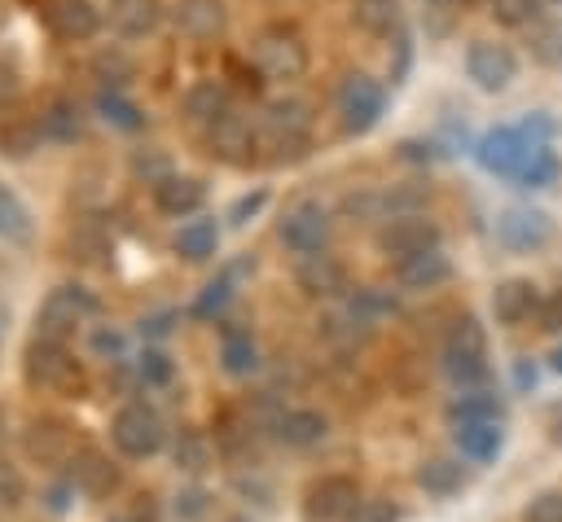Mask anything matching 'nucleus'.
I'll return each mask as SVG.
<instances>
[{
  "mask_svg": "<svg viewBox=\"0 0 562 522\" xmlns=\"http://www.w3.org/2000/svg\"><path fill=\"white\" fill-rule=\"evenodd\" d=\"M540 145H549V118H536V123L527 118V123H505V127L483 132L479 145H474V158L487 175L518 180Z\"/></svg>",
  "mask_w": 562,
  "mask_h": 522,
  "instance_id": "f257e3e1",
  "label": "nucleus"
},
{
  "mask_svg": "<svg viewBox=\"0 0 562 522\" xmlns=\"http://www.w3.org/2000/svg\"><path fill=\"white\" fill-rule=\"evenodd\" d=\"M259 140L272 145V162H299L312 145V105L303 97H277L259 114Z\"/></svg>",
  "mask_w": 562,
  "mask_h": 522,
  "instance_id": "f03ea898",
  "label": "nucleus"
},
{
  "mask_svg": "<svg viewBox=\"0 0 562 522\" xmlns=\"http://www.w3.org/2000/svg\"><path fill=\"white\" fill-rule=\"evenodd\" d=\"M439 360H443V373L461 390H474L487 377V333H483V325L474 316H457L443 333Z\"/></svg>",
  "mask_w": 562,
  "mask_h": 522,
  "instance_id": "7ed1b4c3",
  "label": "nucleus"
},
{
  "mask_svg": "<svg viewBox=\"0 0 562 522\" xmlns=\"http://www.w3.org/2000/svg\"><path fill=\"white\" fill-rule=\"evenodd\" d=\"M22 373L35 390H48V395H83L88 390V373L83 364L70 355V347H57V342H26V360H22Z\"/></svg>",
  "mask_w": 562,
  "mask_h": 522,
  "instance_id": "20e7f679",
  "label": "nucleus"
},
{
  "mask_svg": "<svg viewBox=\"0 0 562 522\" xmlns=\"http://www.w3.org/2000/svg\"><path fill=\"white\" fill-rule=\"evenodd\" d=\"M88 316H97V298L83 290V285H57L48 298H44V307L35 311V342H57V347H66L70 338H75V329L88 320Z\"/></svg>",
  "mask_w": 562,
  "mask_h": 522,
  "instance_id": "39448f33",
  "label": "nucleus"
},
{
  "mask_svg": "<svg viewBox=\"0 0 562 522\" xmlns=\"http://www.w3.org/2000/svg\"><path fill=\"white\" fill-rule=\"evenodd\" d=\"M250 53H255V70L263 79H277V83H290V79H299L307 70V39L294 26H285V22L263 26L255 35Z\"/></svg>",
  "mask_w": 562,
  "mask_h": 522,
  "instance_id": "423d86ee",
  "label": "nucleus"
},
{
  "mask_svg": "<svg viewBox=\"0 0 562 522\" xmlns=\"http://www.w3.org/2000/svg\"><path fill=\"white\" fill-rule=\"evenodd\" d=\"M110 439H114V447H119L123 456L145 461V456H154V452L162 447L167 430H162V417H158L149 404H123V408L114 412V421H110Z\"/></svg>",
  "mask_w": 562,
  "mask_h": 522,
  "instance_id": "0eeeda50",
  "label": "nucleus"
},
{
  "mask_svg": "<svg viewBox=\"0 0 562 522\" xmlns=\"http://www.w3.org/2000/svg\"><path fill=\"white\" fill-rule=\"evenodd\" d=\"M382 110H386V92H382V83L369 79L364 70H351V75L342 79V88H338L342 132H347V136H364V132H373L378 118H382Z\"/></svg>",
  "mask_w": 562,
  "mask_h": 522,
  "instance_id": "6e6552de",
  "label": "nucleus"
},
{
  "mask_svg": "<svg viewBox=\"0 0 562 522\" xmlns=\"http://www.w3.org/2000/svg\"><path fill=\"white\" fill-rule=\"evenodd\" d=\"M329 232H334V219H329V211H325L321 202H312V197L294 202V206L281 215V224H277V237H281L285 250H294V254H321V250L329 246Z\"/></svg>",
  "mask_w": 562,
  "mask_h": 522,
  "instance_id": "1a4fd4ad",
  "label": "nucleus"
},
{
  "mask_svg": "<svg viewBox=\"0 0 562 522\" xmlns=\"http://www.w3.org/2000/svg\"><path fill=\"white\" fill-rule=\"evenodd\" d=\"M378 250L386 254V259H413V254H426V250H435L439 246V224L430 219V215H422V211H413V215H391L386 224H378Z\"/></svg>",
  "mask_w": 562,
  "mask_h": 522,
  "instance_id": "9d476101",
  "label": "nucleus"
},
{
  "mask_svg": "<svg viewBox=\"0 0 562 522\" xmlns=\"http://www.w3.org/2000/svg\"><path fill=\"white\" fill-rule=\"evenodd\" d=\"M360 504V487L351 474H321L303 491V518L307 522H347Z\"/></svg>",
  "mask_w": 562,
  "mask_h": 522,
  "instance_id": "9b49d317",
  "label": "nucleus"
},
{
  "mask_svg": "<svg viewBox=\"0 0 562 522\" xmlns=\"http://www.w3.org/2000/svg\"><path fill=\"white\" fill-rule=\"evenodd\" d=\"M22 452L31 465H70L79 452H75V425L61 421V417H31L26 430H22Z\"/></svg>",
  "mask_w": 562,
  "mask_h": 522,
  "instance_id": "f8f14e48",
  "label": "nucleus"
},
{
  "mask_svg": "<svg viewBox=\"0 0 562 522\" xmlns=\"http://www.w3.org/2000/svg\"><path fill=\"white\" fill-rule=\"evenodd\" d=\"M465 75L474 79V88H483V92H501V88L514 83V75H518V57H514V48L501 44V39H474V44L465 48Z\"/></svg>",
  "mask_w": 562,
  "mask_h": 522,
  "instance_id": "ddd939ff",
  "label": "nucleus"
},
{
  "mask_svg": "<svg viewBox=\"0 0 562 522\" xmlns=\"http://www.w3.org/2000/svg\"><path fill=\"white\" fill-rule=\"evenodd\" d=\"M202 140H206V154L211 158H220V162H246L250 158V149L259 145V132L241 118V114H224V118H215L206 132H202Z\"/></svg>",
  "mask_w": 562,
  "mask_h": 522,
  "instance_id": "4468645a",
  "label": "nucleus"
},
{
  "mask_svg": "<svg viewBox=\"0 0 562 522\" xmlns=\"http://www.w3.org/2000/svg\"><path fill=\"white\" fill-rule=\"evenodd\" d=\"M171 22L184 39L193 44H206V39H220L224 26H228V4L224 0H176L171 9Z\"/></svg>",
  "mask_w": 562,
  "mask_h": 522,
  "instance_id": "2eb2a0df",
  "label": "nucleus"
},
{
  "mask_svg": "<svg viewBox=\"0 0 562 522\" xmlns=\"http://www.w3.org/2000/svg\"><path fill=\"white\" fill-rule=\"evenodd\" d=\"M44 18H48V31L70 44H83L101 31V9L92 0H48Z\"/></svg>",
  "mask_w": 562,
  "mask_h": 522,
  "instance_id": "dca6fc26",
  "label": "nucleus"
},
{
  "mask_svg": "<svg viewBox=\"0 0 562 522\" xmlns=\"http://www.w3.org/2000/svg\"><path fill=\"white\" fill-rule=\"evenodd\" d=\"M540 303H544V294L527 276H509V281H501L492 290V316H496V325H522V320L540 316Z\"/></svg>",
  "mask_w": 562,
  "mask_h": 522,
  "instance_id": "f3484780",
  "label": "nucleus"
},
{
  "mask_svg": "<svg viewBox=\"0 0 562 522\" xmlns=\"http://www.w3.org/2000/svg\"><path fill=\"white\" fill-rule=\"evenodd\" d=\"M294 281L307 298H338L347 294V268L334 259V254H303L299 268H294Z\"/></svg>",
  "mask_w": 562,
  "mask_h": 522,
  "instance_id": "a211bd4d",
  "label": "nucleus"
},
{
  "mask_svg": "<svg viewBox=\"0 0 562 522\" xmlns=\"http://www.w3.org/2000/svg\"><path fill=\"white\" fill-rule=\"evenodd\" d=\"M553 232L549 215L544 211H531V206H509L501 219H496V237L509 246V250H536L544 246Z\"/></svg>",
  "mask_w": 562,
  "mask_h": 522,
  "instance_id": "6ab92c4d",
  "label": "nucleus"
},
{
  "mask_svg": "<svg viewBox=\"0 0 562 522\" xmlns=\"http://www.w3.org/2000/svg\"><path fill=\"white\" fill-rule=\"evenodd\" d=\"M70 487L83 491V496H92V500H105V496L119 487V465H114L105 452L83 447V452L70 461Z\"/></svg>",
  "mask_w": 562,
  "mask_h": 522,
  "instance_id": "aec40b11",
  "label": "nucleus"
},
{
  "mask_svg": "<svg viewBox=\"0 0 562 522\" xmlns=\"http://www.w3.org/2000/svg\"><path fill=\"white\" fill-rule=\"evenodd\" d=\"M448 276H452V259H448L439 246L426 250V254H413V259H400V263H395V281H400V290H408V294L439 290Z\"/></svg>",
  "mask_w": 562,
  "mask_h": 522,
  "instance_id": "412c9836",
  "label": "nucleus"
},
{
  "mask_svg": "<svg viewBox=\"0 0 562 522\" xmlns=\"http://www.w3.org/2000/svg\"><path fill=\"white\" fill-rule=\"evenodd\" d=\"M206 202V184L198 175H167L162 184H154V206L171 219H184V215H198Z\"/></svg>",
  "mask_w": 562,
  "mask_h": 522,
  "instance_id": "4be33fe9",
  "label": "nucleus"
},
{
  "mask_svg": "<svg viewBox=\"0 0 562 522\" xmlns=\"http://www.w3.org/2000/svg\"><path fill=\"white\" fill-rule=\"evenodd\" d=\"M452 443H457V452H461L465 461L487 465V461L501 456L505 430H501V421H465V425H452Z\"/></svg>",
  "mask_w": 562,
  "mask_h": 522,
  "instance_id": "5701e85b",
  "label": "nucleus"
},
{
  "mask_svg": "<svg viewBox=\"0 0 562 522\" xmlns=\"http://www.w3.org/2000/svg\"><path fill=\"white\" fill-rule=\"evenodd\" d=\"M162 22V0H110V26L123 39H145Z\"/></svg>",
  "mask_w": 562,
  "mask_h": 522,
  "instance_id": "b1692460",
  "label": "nucleus"
},
{
  "mask_svg": "<svg viewBox=\"0 0 562 522\" xmlns=\"http://www.w3.org/2000/svg\"><path fill=\"white\" fill-rule=\"evenodd\" d=\"M180 110H184V118H189V123L211 127L215 118H224V114H228V88H224L220 79H198V83H189V92H184Z\"/></svg>",
  "mask_w": 562,
  "mask_h": 522,
  "instance_id": "393cba45",
  "label": "nucleus"
},
{
  "mask_svg": "<svg viewBox=\"0 0 562 522\" xmlns=\"http://www.w3.org/2000/svg\"><path fill=\"white\" fill-rule=\"evenodd\" d=\"M220 246V224L211 215H198L189 224H180V232L171 237V250L184 259V263H206Z\"/></svg>",
  "mask_w": 562,
  "mask_h": 522,
  "instance_id": "a878e982",
  "label": "nucleus"
},
{
  "mask_svg": "<svg viewBox=\"0 0 562 522\" xmlns=\"http://www.w3.org/2000/svg\"><path fill=\"white\" fill-rule=\"evenodd\" d=\"M325 434H329V421L316 408H285V417L277 425V439L285 447H316Z\"/></svg>",
  "mask_w": 562,
  "mask_h": 522,
  "instance_id": "bb28decb",
  "label": "nucleus"
},
{
  "mask_svg": "<svg viewBox=\"0 0 562 522\" xmlns=\"http://www.w3.org/2000/svg\"><path fill=\"white\" fill-rule=\"evenodd\" d=\"M105 250H110L105 224L92 219V215H79V219L70 224V232H66V254H70L75 263H97Z\"/></svg>",
  "mask_w": 562,
  "mask_h": 522,
  "instance_id": "cd10ccee",
  "label": "nucleus"
},
{
  "mask_svg": "<svg viewBox=\"0 0 562 522\" xmlns=\"http://www.w3.org/2000/svg\"><path fill=\"white\" fill-rule=\"evenodd\" d=\"M220 364H224V373H233V377H250V373L259 368V347H255L250 329L228 325V329L220 333Z\"/></svg>",
  "mask_w": 562,
  "mask_h": 522,
  "instance_id": "c85d7f7f",
  "label": "nucleus"
},
{
  "mask_svg": "<svg viewBox=\"0 0 562 522\" xmlns=\"http://www.w3.org/2000/svg\"><path fill=\"white\" fill-rule=\"evenodd\" d=\"M40 127H44V136H53V140H61V145L79 140V136H83V110H79V101H70V97L48 101L44 114H40Z\"/></svg>",
  "mask_w": 562,
  "mask_h": 522,
  "instance_id": "c756f323",
  "label": "nucleus"
},
{
  "mask_svg": "<svg viewBox=\"0 0 562 522\" xmlns=\"http://www.w3.org/2000/svg\"><path fill=\"white\" fill-rule=\"evenodd\" d=\"M417 487L426 491V496H452V491H461V483H465V474H461V461H452V456H430V461H422L417 465Z\"/></svg>",
  "mask_w": 562,
  "mask_h": 522,
  "instance_id": "7c9ffc66",
  "label": "nucleus"
},
{
  "mask_svg": "<svg viewBox=\"0 0 562 522\" xmlns=\"http://www.w3.org/2000/svg\"><path fill=\"white\" fill-rule=\"evenodd\" d=\"M351 22L364 35H391V31H400L404 9H400V0H351Z\"/></svg>",
  "mask_w": 562,
  "mask_h": 522,
  "instance_id": "2f4dec72",
  "label": "nucleus"
},
{
  "mask_svg": "<svg viewBox=\"0 0 562 522\" xmlns=\"http://www.w3.org/2000/svg\"><path fill=\"white\" fill-rule=\"evenodd\" d=\"M88 66H92V75H97L105 88H123V83L136 75V57H132L123 44H101Z\"/></svg>",
  "mask_w": 562,
  "mask_h": 522,
  "instance_id": "473e14b6",
  "label": "nucleus"
},
{
  "mask_svg": "<svg viewBox=\"0 0 562 522\" xmlns=\"http://www.w3.org/2000/svg\"><path fill=\"white\" fill-rule=\"evenodd\" d=\"M97 114H101L110 127H119V132H140V127H145V110H140L132 97H123L119 88H101V92H97Z\"/></svg>",
  "mask_w": 562,
  "mask_h": 522,
  "instance_id": "72a5a7b5",
  "label": "nucleus"
},
{
  "mask_svg": "<svg viewBox=\"0 0 562 522\" xmlns=\"http://www.w3.org/2000/svg\"><path fill=\"white\" fill-rule=\"evenodd\" d=\"M448 421L465 425V421H501V399L492 390H461L448 404Z\"/></svg>",
  "mask_w": 562,
  "mask_h": 522,
  "instance_id": "f704fd0d",
  "label": "nucleus"
},
{
  "mask_svg": "<svg viewBox=\"0 0 562 522\" xmlns=\"http://www.w3.org/2000/svg\"><path fill=\"white\" fill-rule=\"evenodd\" d=\"M342 215L356 219V224H386L391 211H386V189H356L342 197Z\"/></svg>",
  "mask_w": 562,
  "mask_h": 522,
  "instance_id": "c9c22d12",
  "label": "nucleus"
},
{
  "mask_svg": "<svg viewBox=\"0 0 562 522\" xmlns=\"http://www.w3.org/2000/svg\"><path fill=\"white\" fill-rule=\"evenodd\" d=\"M0 237L4 241H31V211L26 202L0 184Z\"/></svg>",
  "mask_w": 562,
  "mask_h": 522,
  "instance_id": "e433bc0d",
  "label": "nucleus"
},
{
  "mask_svg": "<svg viewBox=\"0 0 562 522\" xmlns=\"http://www.w3.org/2000/svg\"><path fill=\"white\" fill-rule=\"evenodd\" d=\"M127 167H132V175H136V180H145L149 189H154V184H162L167 175H176V167H171L167 149H158V145H140V149H132Z\"/></svg>",
  "mask_w": 562,
  "mask_h": 522,
  "instance_id": "4c0bfd02",
  "label": "nucleus"
},
{
  "mask_svg": "<svg viewBox=\"0 0 562 522\" xmlns=\"http://www.w3.org/2000/svg\"><path fill=\"white\" fill-rule=\"evenodd\" d=\"M558 175H562V158H558L549 145H540V149L531 154V162L522 167L518 184H522V189H549V184H558Z\"/></svg>",
  "mask_w": 562,
  "mask_h": 522,
  "instance_id": "58836bf2",
  "label": "nucleus"
},
{
  "mask_svg": "<svg viewBox=\"0 0 562 522\" xmlns=\"http://www.w3.org/2000/svg\"><path fill=\"white\" fill-rule=\"evenodd\" d=\"M40 136H44V127L40 123H9L4 132H0V154L4 158H26V154H35L40 149Z\"/></svg>",
  "mask_w": 562,
  "mask_h": 522,
  "instance_id": "ea45409f",
  "label": "nucleus"
},
{
  "mask_svg": "<svg viewBox=\"0 0 562 522\" xmlns=\"http://www.w3.org/2000/svg\"><path fill=\"white\" fill-rule=\"evenodd\" d=\"M228 298H233V272H224V276H215L202 294H198V303H193V316L198 320H211V316H220L224 307H228Z\"/></svg>",
  "mask_w": 562,
  "mask_h": 522,
  "instance_id": "a19ab883",
  "label": "nucleus"
},
{
  "mask_svg": "<svg viewBox=\"0 0 562 522\" xmlns=\"http://www.w3.org/2000/svg\"><path fill=\"white\" fill-rule=\"evenodd\" d=\"M176 465L180 469H202L206 461H211V443H206V434L202 430H180V439H176Z\"/></svg>",
  "mask_w": 562,
  "mask_h": 522,
  "instance_id": "79ce46f5",
  "label": "nucleus"
},
{
  "mask_svg": "<svg viewBox=\"0 0 562 522\" xmlns=\"http://www.w3.org/2000/svg\"><path fill=\"white\" fill-rule=\"evenodd\" d=\"M522 522H562V487H544L522 504Z\"/></svg>",
  "mask_w": 562,
  "mask_h": 522,
  "instance_id": "37998d69",
  "label": "nucleus"
},
{
  "mask_svg": "<svg viewBox=\"0 0 562 522\" xmlns=\"http://www.w3.org/2000/svg\"><path fill=\"white\" fill-rule=\"evenodd\" d=\"M136 377H140L145 386H167V382H171V360H167L162 351L145 347L140 360H136Z\"/></svg>",
  "mask_w": 562,
  "mask_h": 522,
  "instance_id": "c03bdc74",
  "label": "nucleus"
},
{
  "mask_svg": "<svg viewBox=\"0 0 562 522\" xmlns=\"http://www.w3.org/2000/svg\"><path fill=\"white\" fill-rule=\"evenodd\" d=\"M492 13L501 26H527L540 13V0H492Z\"/></svg>",
  "mask_w": 562,
  "mask_h": 522,
  "instance_id": "a18cd8bd",
  "label": "nucleus"
},
{
  "mask_svg": "<svg viewBox=\"0 0 562 522\" xmlns=\"http://www.w3.org/2000/svg\"><path fill=\"white\" fill-rule=\"evenodd\" d=\"M347 522H400V509L386 496H360V504L351 509Z\"/></svg>",
  "mask_w": 562,
  "mask_h": 522,
  "instance_id": "49530a36",
  "label": "nucleus"
},
{
  "mask_svg": "<svg viewBox=\"0 0 562 522\" xmlns=\"http://www.w3.org/2000/svg\"><path fill=\"white\" fill-rule=\"evenodd\" d=\"M92 351L105 355V360H123V351H127L123 329H114V325H97V329H92Z\"/></svg>",
  "mask_w": 562,
  "mask_h": 522,
  "instance_id": "de8ad7c7",
  "label": "nucleus"
},
{
  "mask_svg": "<svg viewBox=\"0 0 562 522\" xmlns=\"http://www.w3.org/2000/svg\"><path fill=\"white\" fill-rule=\"evenodd\" d=\"M263 206H268V189H255V193H246V197H237V202L228 206V224L241 228V224H250Z\"/></svg>",
  "mask_w": 562,
  "mask_h": 522,
  "instance_id": "09e8293b",
  "label": "nucleus"
},
{
  "mask_svg": "<svg viewBox=\"0 0 562 522\" xmlns=\"http://www.w3.org/2000/svg\"><path fill=\"white\" fill-rule=\"evenodd\" d=\"M461 0H422V9H426V18H430V35H443L448 26H452V9H457Z\"/></svg>",
  "mask_w": 562,
  "mask_h": 522,
  "instance_id": "8fccbe9b",
  "label": "nucleus"
},
{
  "mask_svg": "<svg viewBox=\"0 0 562 522\" xmlns=\"http://www.w3.org/2000/svg\"><path fill=\"white\" fill-rule=\"evenodd\" d=\"M540 329L544 333H558L562 329V290H553V294H544V303H540Z\"/></svg>",
  "mask_w": 562,
  "mask_h": 522,
  "instance_id": "3c124183",
  "label": "nucleus"
},
{
  "mask_svg": "<svg viewBox=\"0 0 562 522\" xmlns=\"http://www.w3.org/2000/svg\"><path fill=\"white\" fill-rule=\"evenodd\" d=\"M18 496H22V478L0 465V504H18Z\"/></svg>",
  "mask_w": 562,
  "mask_h": 522,
  "instance_id": "603ef678",
  "label": "nucleus"
},
{
  "mask_svg": "<svg viewBox=\"0 0 562 522\" xmlns=\"http://www.w3.org/2000/svg\"><path fill=\"white\" fill-rule=\"evenodd\" d=\"M180 500H184V504H180L184 518H202V513H206V496H202V491H184Z\"/></svg>",
  "mask_w": 562,
  "mask_h": 522,
  "instance_id": "864d4df0",
  "label": "nucleus"
},
{
  "mask_svg": "<svg viewBox=\"0 0 562 522\" xmlns=\"http://www.w3.org/2000/svg\"><path fill=\"white\" fill-rule=\"evenodd\" d=\"M110 522H154V518H149V504H132V509H123V513H114Z\"/></svg>",
  "mask_w": 562,
  "mask_h": 522,
  "instance_id": "5fc2aeb1",
  "label": "nucleus"
},
{
  "mask_svg": "<svg viewBox=\"0 0 562 522\" xmlns=\"http://www.w3.org/2000/svg\"><path fill=\"white\" fill-rule=\"evenodd\" d=\"M167 320H171V311H158V316L140 320V333H167Z\"/></svg>",
  "mask_w": 562,
  "mask_h": 522,
  "instance_id": "6e6d98bb",
  "label": "nucleus"
},
{
  "mask_svg": "<svg viewBox=\"0 0 562 522\" xmlns=\"http://www.w3.org/2000/svg\"><path fill=\"white\" fill-rule=\"evenodd\" d=\"M70 491H75V487H53V491H48V509H57V513H61V509H66V496H70Z\"/></svg>",
  "mask_w": 562,
  "mask_h": 522,
  "instance_id": "4d7b16f0",
  "label": "nucleus"
},
{
  "mask_svg": "<svg viewBox=\"0 0 562 522\" xmlns=\"http://www.w3.org/2000/svg\"><path fill=\"white\" fill-rule=\"evenodd\" d=\"M549 364H553V373H562V347H553V355H549Z\"/></svg>",
  "mask_w": 562,
  "mask_h": 522,
  "instance_id": "13d9d810",
  "label": "nucleus"
},
{
  "mask_svg": "<svg viewBox=\"0 0 562 522\" xmlns=\"http://www.w3.org/2000/svg\"><path fill=\"white\" fill-rule=\"evenodd\" d=\"M0 443H4V408H0Z\"/></svg>",
  "mask_w": 562,
  "mask_h": 522,
  "instance_id": "bf43d9fd",
  "label": "nucleus"
},
{
  "mask_svg": "<svg viewBox=\"0 0 562 522\" xmlns=\"http://www.w3.org/2000/svg\"><path fill=\"white\" fill-rule=\"evenodd\" d=\"M461 4H492V0H461Z\"/></svg>",
  "mask_w": 562,
  "mask_h": 522,
  "instance_id": "052dcab7",
  "label": "nucleus"
},
{
  "mask_svg": "<svg viewBox=\"0 0 562 522\" xmlns=\"http://www.w3.org/2000/svg\"><path fill=\"white\" fill-rule=\"evenodd\" d=\"M553 4H562V0H553Z\"/></svg>",
  "mask_w": 562,
  "mask_h": 522,
  "instance_id": "680f3d73",
  "label": "nucleus"
},
{
  "mask_svg": "<svg viewBox=\"0 0 562 522\" xmlns=\"http://www.w3.org/2000/svg\"><path fill=\"white\" fill-rule=\"evenodd\" d=\"M558 61H562V53H558Z\"/></svg>",
  "mask_w": 562,
  "mask_h": 522,
  "instance_id": "e2e57ef3",
  "label": "nucleus"
}]
</instances>
